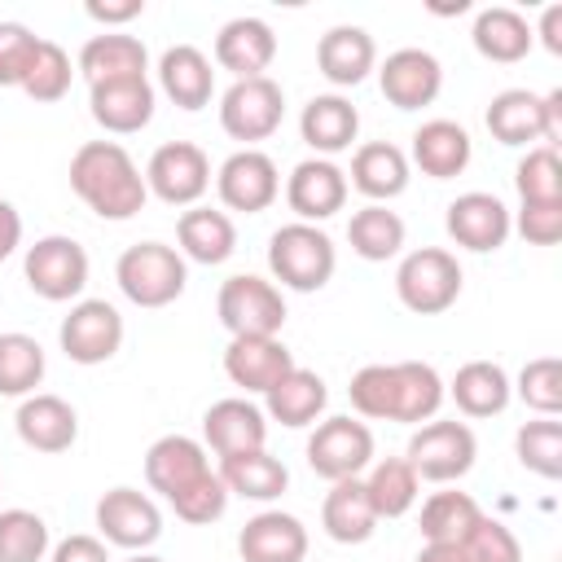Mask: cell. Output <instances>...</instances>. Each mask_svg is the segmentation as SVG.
<instances>
[{"mask_svg":"<svg viewBox=\"0 0 562 562\" xmlns=\"http://www.w3.org/2000/svg\"><path fill=\"white\" fill-rule=\"evenodd\" d=\"M70 189L101 220H132L149 202L145 171L119 140H83L70 158Z\"/></svg>","mask_w":562,"mask_h":562,"instance_id":"1","label":"cell"},{"mask_svg":"<svg viewBox=\"0 0 562 562\" xmlns=\"http://www.w3.org/2000/svg\"><path fill=\"white\" fill-rule=\"evenodd\" d=\"M334 268H338V250L321 224L294 220L268 237V272H272V285L281 281V290L312 294V290L329 285Z\"/></svg>","mask_w":562,"mask_h":562,"instance_id":"2","label":"cell"},{"mask_svg":"<svg viewBox=\"0 0 562 562\" xmlns=\"http://www.w3.org/2000/svg\"><path fill=\"white\" fill-rule=\"evenodd\" d=\"M114 281H119L127 303H136V307H167V303H176L184 294L189 263L167 241H136V246H127L119 255Z\"/></svg>","mask_w":562,"mask_h":562,"instance_id":"3","label":"cell"},{"mask_svg":"<svg viewBox=\"0 0 562 562\" xmlns=\"http://www.w3.org/2000/svg\"><path fill=\"white\" fill-rule=\"evenodd\" d=\"M487 132L501 145H553L562 140V88L553 92H531V88H505L487 101L483 110Z\"/></svg>","mask_w":562,"mask_h":562,"instance_id":"4","label":"cell"},{"mask_svg":"<svg viewBox=\"0 0 562 562\" xmlns=\"http://www.w3.org/2000/svg\"><path fill=\"white\" fill-rule=\"evenodd\" d=\"M461 263L443 246H417L395 268V294L417 316H439L461 299Z\"/></svg>","mask_w":562,"mask_h":562,"instance_id":"5","label":"cell"},{"mask_svg":"<svg viewBox=\"0 0 562 562\" xmlns=\"http://www.w3.org/2000/svg\"><path fill=\"white\" fill-rule=\"evenodd\" d=\"M215 316L228 329V338H277L285 325V294L281 285L255 272H237L220 285Z\"/></svg>","mask_w":562,"mask_h":562,"instance_id":"6","label":"cell"},{"mask_svg":"<svg viewBox=\"0 0 562 562\" xmlns=\"http://www.w3.org/2000/svg\"><path fill=\"white\" fill-rule=\"evenodd\" d=\"M479 457V439L465 422H422L404 448V461L413 465L417 479L426 483H457L470 474Z\"/></svg>","mask_w":562,"mask_h":562,"instance_id":"7","label":"cell"},{"mask_svg":"<svg viewBox=\"0 0 562 562\" xmlns=\"http://www.w3.org/2000/svg\"><path fill=\"white\" fill-rule=\"evenodd\" d=\"M88 250L66 237V233H48L35 246H26L22 255V277L31 285V294L48 299V303H70L83 294L88 285Z\"/></svg>","mask_w":562,"mask_h":562,"instance_id":"8","label":"cell"},{"mask_svg":"<svg viewBox=\"0 0 562 562\" xmlns=\"http://www.w3.org/2000/svg\"><path fill=\"white\" fill-rule=\"evenodd\" d=\"M285 119V92L272 75L259 79H233L220 97V127L255 149V140H268Z\"/></svg>","mask_w":562,"mask_h":562,"instance_id":"9","label":"cell"},{"mask_svg":"<svg viewBox=\"0 0 562 562\" xmlns=\"http://www.w3.org/2000/svg\"><path fill=\"white\" fill-rule=\"evenodd\" d=\"M307 465L312 474L338 483V479H360L373 465V430L360 417H325L307 435Z\"/></svg>","mask_w":562,"mask_h":562,"instance_id":"10","label":"cell"},{"mask_svg":"<svg viewBox=\"0 0 562 562\" xmlns=\"http://www.w3.org/2000/svg\"><path fill=\"white\" fill-rule=\"evenodd\" d=\"M145 189L167 206H198L211 189V158L193 140H167L145 162Z\"/></svg>","mask_w":562,"mask_h":562,"instance_id":"11","label":"cell"},{"mask_svg":"<svg viewBox=\"0 0 562 562\" xmlns=\"http://www.w3.org/2000/svg\"><path fill=\"white\" fill-rule=\"evenodd\" d=\"M57 342L75 364H105L123 347V316L105 299H79L57 325Z\"/></svg>","mask_w":562,"mask_h":562,"instance_id":"12","label":"cell"},{"mask_svg":"<svg viewBox=\"0 0 562 562\" xmlns=\"http://www.w3.org/2000/svg\"><path fill=\"white\" fill-rule=\"evenodd\" d=\"M215 193L224 202V211H241V215H259L281 198V171L263 149H237L220 162L215 171Z\"/></svg>","mask_w":562,"mask_h":562,"instance_id":"13","label":"cell"},{"mask_svg":"<svg viewBox=\"0 0 562 562\" xmlns=\"http://www.w3.org/2000/svg\"><path fill=\"white\" fill-rule=\"evenodd\" d=\"M92 518H97L101 540L114 544V549H127V553H145V549L162 536V514H158V505H154L145 492H136V487H110V492L97 501Z\"/></svg>","mask_w":562,"mask_h":562,"instance_id":"14","label":"cell"},{"mask_svg":"<svg viewBox=\"0 0 562 562\" xmlns=\"http://www.w3.org/2000/svg\"><path fill=\"white\" fill-rule=\"evenodd\" d=\"M443 228L457 246L474 250V255H487V250H501L514 233V220H509V206L496 198V193H483V189H470L461 198L448 202V215H443Z\"/></svg>","mask_w":562,"mask_h":562,"instance_id":"15","label":"cell"},{"mask_svg":"<svg viewBox=\"0 0 562 562\" xmlns=\"http://www.w3.org/2000/svg\"><path fill=\"white\" fill-rule=\"evenodd\" d=\"M378 88L395 110H422L443 88V66L426 48H395L378 66Z\"/></svg>","mask_w":562,"mask_h":562,"instance_id":"16","label":"cell"},{"mask_svg":"<svg viewBox=\"0 0 562 562\" xmlns=\"http://www.w3.org/2000/svg\"><path fill=\"white\" fill-rule=\"evenodd\" d=\"M347 171L334 158H303L285 180V202L303 224H321L347 206Z\"/></svg>","mask_w":562,"mask_h":562,"instance_id":"17","label":"cell"},{"mask_svg":"<svg viewBox=\"0 0 562 562\" xmlns=\"http://www.w3.org/2000/svg\"><path fill=\"white\" fill-rule=\"evenodd\" d=\"M154 83L145 79H110V83H88V114L97 119V127H105L110 136H132L140 127H149L154 119Z\"/></svg>","mask_w":562,"mask_h":562,"instance_id":"18","label":"cell"},{"mask_svg":"<svg viewBox=\"0 0 562 562\" xmlns=\"http://www.w3.org/2000/svg\"><path fill=\"white\" fill-rule=\"evenodd\" d=\"M13 430H18V439H22L26 448L53 457V452L75 448V439H79V413H75L70 400H61V395H53V391H35V395H26V400L18 404Z\"/></svg>","mask_w":562,"mask_h":562,"instance_id":"19","label":"cell"},{"mask_svg":"<svg viewBox=\"0 0 562 562\" xmlns=\"http://www.w3.org/2000/svg\"><path fill=\"white\" fill-rule=\"evenodd\" d=\"M202 443L215 457H233V452H250L268 443V417L259 404H250L246 395H228L215 400L202 413Z\"/></svg>","mask_w":562,"mask_h":562,"instance_id":"20","label":"cell"},{"mask_svg":"<svg viewBox=\"0 0 562 562\" xmlns=\"http://www.w3.org/2000/svg\"><path fill=\"white\" fill-rule=\"evenodd\" d=\"M202 474H211V457L202 439L189 435H162L145 452V483L162 492V501H176L184 487H193Z\"/></svg>","mask_w":562,"mask_h":562,"instance_id":"21","label":"cell"},{"mask_svg":"<svg viewBox=\"0 0 562 562\" xmlns=\"http://www.w3.org/2000/svg\"><path fill=\"white\" fill-rule=\"evenodd\" d=\"M277 57V35L263 18L246 13V18H228L215 35V61L233 75V79H259L268 75Z\"/></svg>","mask_w":562,"mask_h":562,"instance_id":"22","label":"cell"},{"mask_svg":"<svg viewBox=\"0 0 562 562\" xmlns=\"http://www.w3.org/2000/svg\"><path fill=\"white\" fill-rule=\"evenodd\" d=\"M241 562H303L307 558V527L285 509H259L237 531Z\"/></svg>","mask_w":562,"mask_h":562,"instance_id":"23","label":"cell"},{"mask_svg":"<svg viewBox=\"0 0 562 562\" xmlns=\"http://www.w3.org/2000/svg\"><path fill=\"white\" fill-rule=\"evenodd\" d=\"M316 70L334 83V88H356L369 79V70H378V44L364 26H329L316 40Z\"/></svg>","mask_w":562,"mask_h":562,"instance_id":"24","label":"cell"},{"mask_svg":"<svg viewBox=\"0 0 562 562\" xmlns=\"http://www.w3.org/2000/svg\"><path fill=\"white\" fill-rule=\"evenodd\" d=\"M290 369H294V356L281 338H228L224 347V373L246 395H263Z\"/></svg>","mask_w":562,"mask_h":562,"instance_id":"25","label":"cell"},{"mask_svg":"<svg viewBox=\"0 0 562 562\" xmlns=\"http://www.w3.org/2000/svg\"><path fill=\"white\" fill-rule=\"evenodd\" d=\"M474 158V140L461 123L452 119H426L417 132H413V154H408V167H422V176L430 180H452L470 167Z\"/></svg>","mask_w":562,"mask_h":562,"instance_id":"26","label":"cell"},{"mask_svg":"<svg viewBox=\"0 0 562 562\" xmlns=\"http://www.w3.org/2000/svg\"><path fill=\"white\" fill-rule=\"evenodd\" d=\"M356 132H360V110L342 92H321L299 114V136L307 140L312 158H329V154L351 149Z\"/></svg>","mask_w":562,"mask_h":562,"instance_id":"27","label":"cell"},{"mask_svg":"<svg viewBox=\"0 0 562 562\" xmlns=\"http://www.w3.org/2000/svg\"><path fill=\"white\" fill-rule=\"evenodd\" d=\"M408 176H413V167H408V154L400 145H391V140H364L351 154L347 184L356 193H364L369 202H382L386 206L391 198H400L408 189Z\"/></svg>","mask_w":562,"mask_h":562,"instance_id":"28","label":"cell"},{"mask_svg":"<svg viewBox=\"0 0 562 562\" xmlns=\"http://www.w3.org/2000/svg\"><path fill=\"white\" fill-rule=\"evenodd\" d=\"M325 404H329L325 378L312 373V369H303V364H294L281 382H272V386L263 391V417L290 426V430L316 426V417L325 413Z\"/></svg>","mask_w":562,"mask_h":562,"instance_id":"29","label":"cell"},{"mask_svg":"<svg viewBox=\"0 0 562 562\" xmlns=\"http://www.w3.org/2000/svg\"><path fill=\"white\" fill-rule=\"evenodd\" d=\"M158 88L180 105V110H206L215 92V70L211 57L198 44H171L158 57Z\"/></svg>","mask_w":562,"mask_h":562,"instance_id":"30","label":"cell"},{"mask_svg":"<svg viewBox=\"0 0 562 562\" xmlns=\"http://www.w3.org/2000/svg\"><path fill=\"white\" fill-rule=\"evenodd\" d=\"M88 83H110V79H145L149 70V53L136 35L127 31H101L79 48V61Z\"/></svg>","mask_w":562,"mask_h":562,"instance_id":"31","label":"cell"},{"mask_svg":"<svg viewBox=\"0 0 562 562\" xmlns=\"http://www.w3.org/2000/svg\"><path fill=\"white\" fill-rule=\"evenodd\" d=\"M176 250L193 263H224L233 250H237V224L228 211H215V206H189L180 220H176Z\"/></svg>","mask_w":562,"mask_h":562,"instance_id":"32","label":"cell"},{"mask_svg":"<svg viewBox=\"0 0 562 562\" xmlns=\"http://www.w3.org/2000/svg\"><path fill=\"white\" fill-rule=\"evenodd\" d=\"M443 391L465 417H496L514 400V382L496 360H465Z\"/></svg>","mask_w":562,"mask_h":562,"instance_id":"33","label":"cell"},{"mask_svg":"<svg viewBox=\"0 0 562 562\" xmlns=\"http://www.w3.org/2000/svg\"><path fill=\"white\" fill-rule=\"evenodd\" d=\"M220 479L228 487V496H241V501H277L285 487H290V470L281 457H272L268 448H250V452H233V457H220Z\"/></svg>","mask_w":562,"mask_h":562,"instance_id":"34","label":"cell"},{"mask_svg":"<svg viewBox=\"0 0 562 562\" xmlns=\"http://www.w3.org/2000/svg\"><path fill=\"white\" fill-rule=\"evenodd\" d=\"M321 527H325V536L334 544H364L378 531V514L369 505L364 479H338V483H329L325 505H321Z\"/></svg>","mask_w":562,"mask_h":562,"instance_id":"35","label":"cell"},{"mask_svg":"<svg viewBox=\"0 0 562 562\" xmlns=\"http://www.w3.org/2000/svg\"><path fill=\"white\" fill-rule=\"evenodd\" d=\"M470 40H474L479 57H487V61H501V66H514V61H522V57L531 53V44H536V35H531V22H527L518 9H509V4H492V9H479Z\"/></svg>","mask_w":562,"mask_h":562,"instance_id":"36","label":"cell"},{"mask_svg":"<svg viewBox=\"0 0 562 562\" xmlns=\"http://www.w3.org/2000/svg\"><path fill=\"white\" fill-rule=\"evenodd\" d=\"M479 518H483V509H479V501H474L470 492L443 487V492H430V496L422 501L417 527H422V540H426V544H461V540L474 531Z\"/></svg>","mask_w":562,"mask_h":562,"instance_id":"37","label":"cell"},{"mask_svg":"<svg viewBox=\"0 0 562 562\" xmlns=\"http://www.w3.org/2000/svg\"><path fill=\"white\" fill-rule=\"evenodd\" d=\"M443 378L435 373V364L426 360H395V422L422 426L435 422L439 404H443Z\"/></svg>","mask_w":562,"mask_h":562,"instance_id":"38","label":"cell"},{"mask_svg":"<svg viewBox=\"0 0 562 562\" xmlns=\"http://www.w3.org/2000/svg\"><path fill=\"white\" fill-rule=\"evenodd\" d=\"M364 492H369V505H373L378 522L382 518H404L422 496V479L413 474V465L404 457H382V461L369 465Z\"/></svg>","mask_w":562,"mask_h":562,"instance_id":"39","label":"cell"},{"mask_svg":"<svg viewBox=\"0 0 562 562\" xmlns=\"http://www.w3.org/2000/svg\"><path fill=\"white\" fill-rule=\"evenodd\" d=\"M347 241H351V250H356L360 259L386 263V259H395V255L404 250V220H400L391 206L369 202V206H360V211L347 220Z\"/></svg>","mask_w":562,"mask_h":562,"instance_id":"40","label":"cell"},{"mask_svg":"<svg viewBox=\"0 0 562 562\" xmlns=\"http://www.w3.org/2000/svg\"><path fill=\"white\" fill-rule=\"evenodd\" d=\"M44 369H48V360H44L40 338H31L22 329L0 334V395H9V400L35 395V386L44 382Z\"/></svg>","mask_w":562,"mask_h":562,"instance_id":"41","label":"cell"},{"mask_svg":"<svg viewBox=\"0 0 562 562\" xmlns=\"http://www.w3.org/2000/svg\"><path fill=\"white\" fill-rule=\"evenodd\" d=\"M514 457L522 470H531L540 479H558L562 474V422L558 417L522 422L514 435Z\"/></svg>","mask_w":562,"mask_h":562,"instance_id":"42","label":"cell"},{"mask_svg":"<svg viewBox=\"0 0 562 562\" xmlns=\"http://www.w3.org/2000/svg\"><path fill=\"white\" fill-rule=\"evenodd\" d=\"M70 79H75L70 53L61 44H53V40L40 35V48H35V57H31V66H26V75H22L18 88L31 101H61L70 92Z\"/></svg>","mask_w":562,"mask_h":562,"instance_id":"43","label":"cell"},{"mask_svg":"<svg viewBox=\"0 0 562 562\" xmlns=\"http://www.w3.org/2000/svg\"><path fill=\"white\" fill-rule=\"evenodd\" d=\"M48 522L35 509H0V562H44Z\"/></svg>","mask_w":562,"mask_h":562,"instance_id":"44","label":"cell"},{"mask_svg":"<svg viewBox=\"0 0 562 562\" xmlns=\"http://www.w3.org/2000/svg\"><path fill=\"white\" fill-rule=\"evenodd\" d=\"M514 189L522 202H562V158L553 145H531L514 167Z\"/></svg>","mask_w":562,"mask_h":562,"instance_id":"45","label":"cell"},{"mask_svg":"<svg viewBox=\"0 0 562 562\" xmlns=\"http://www.w3.org/2000/svg\"><path fill=\"white\" fill-rule=\"evenodd\" d=\"M514 395L536 408L540 417H558L562 413V360L558 356H536L522 364L518 382H514Z\"/></svg>","mask_w":562,"mask_h":562,"instance_id":"46","label":"cell"},{"mask_svg":"<svg viewBox=\"0 0 562 562\" xmlns=\"http://www.w3.org/2000/svg\"><path fill=\"white\" fill-rule=\"evenodd\" d=\"M351 408L369 422H395V364H364L351 373Z\"/></svg>","mask_w":562,"mask_h":562,"instance_id":"47","label":"cell"},{"mask_svg":"<svg viewBox=\"0 0 562 562\" xmlns=\"http://www.w3.org/2000/svg\"><path fill=\"white\" fill-rule=\"evenodd\" d=\"M457 549H461V562H522L518 536L501 518H487V514L474 522V531Z\"/></svg>","mask_w":562,"mask_h":562,"instance_id":"48","label":"cell"},{"mask_svg":"<svg viewBox=\"0 0 562 562\" xmlns=\"http://www.w3.org/2000/svg\"><path fill=\"white\" fill-rule=\"evenodd\" d=\"M167 505L176 509V518H180V522L206 527V522L224 518V509H228V487H224L220 470H211V474H202L193 487H184V492H180L176 501H167Z\"/></svg>","mask_w":562,"mask_h":562,"instance_id":"49","label":"cell"},{"mask_svg":"<svg viewBox=\"0 0 562 562\" xmlns=\"http://www.w3.org/2000/svg\"><path fill=\"white\" fill-rule=\"evenodd\" d=\"M40 48V35L22 22H0V88H18L31 57Z\"/></svg>","mask_w":562,"mask_h":562,"instance_id":"50","label":"cell"},{"mask_svg":"<svg viewBox=\"0 0 562 562\" xmlns=\"http://www.w3.org/2000/svg\"><path fill=\"white\" fill-rule=\"evenodd\" d=\"M509 220L527 246H558L562 237V202H522Z\"/></svg>","mask_w":562,"mask_h":562,"instance_id":"51","label":"cell"},{"mask_svg":"<svg viewBox=\"0 0 562 562\" xmlns=\"http://www.w3.org/2000/svg\"><path fill=\"white\" fill-rule=\"evenodd\" d=\"M48 562H110V549L101 536H66L48 549Z\"/></svg>","mask_w":562,"mask_h":562,"instance_id":"52","label":"cell"},{"mask_svg":"<svg viewBox=\"0 0 562 562\" xmlns=\"http://www.w3.org/2000/svg\"><path fill=\"white\" fill-rule=\"evenodd\" d=\"M140 13H145V0H88V18L101 22L105 31L110 26H123V22L140 18Z\"/></svg>","mask_w":562,"mask_h":562,"instance_id":"53","label":"cell"},{"mask_svg":"<svg viewBox=\"0 0 562 562\" xmlns=\"http://www.w3.org/2000/svg\"><path fill=\"white\" fill-rule=\"evenodd\" d=\"M531 35H540V44L553 57H562V4H544L540 9V22L531 26Z\"/></svg>","mask_w":562,"mask_h":562,"instance_id":"54","label":"cell"},{"mask_svg":"<svg viewBox=\"0 0 562 562\" xmlns=\"http://www.w3.org/2000/svg\"><path fill=\"white\" fill-rule=\"evenodd\" d=\"M22 246V215L9 198H0V259H9Z\"/></svg>","mask_w":562,"mask_h":562,"instance_id":"55","label":"cell"},{"mask_svg":"<svg viewBox=\"0 0 562 562\" xmlns=\"http://www.w3.org/2000/svg\"><path fill=\"white\" fill-rule=\"evenodd\" d=\"M413 562H461V549L457 544H422Z\"/></svg>","mask_w":562,"mask_h":562,"instance_id":"56","label":"cell"},{"mask_svg":"<svg viewBox=\"0 0 562 562\" xmlns=\"http://www.w3.org/2000/svg\"><path fill=\"white\" fill-rule=\"evenodd\" d=\"M123 562H167V558H158V553H149V549H145V553H127Z\"/></svg>","mask_w":562,"mask_h":562,"instance_id":"57","label":"cell"}]
</instances>
